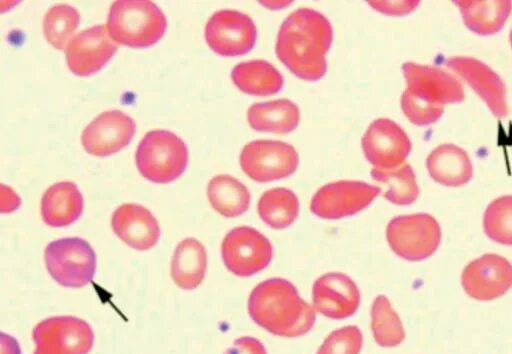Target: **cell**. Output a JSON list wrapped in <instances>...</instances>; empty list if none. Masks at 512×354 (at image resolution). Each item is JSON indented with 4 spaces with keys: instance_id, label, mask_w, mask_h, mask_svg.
Masks as SVG:
<instances>
[{
    "instance_id": "6da1fadb",
    "label": "cell",
    "mask_w": 512,
    "mask_h": 354,
    "mask_svg": "<svg viewBox=\"0 0 512 354\" xmlns=\"http://www.w3.org/2000/svg\"><path fill=\"white\" fill-rule=\"evenodd\" d=\"M332 38V26L324 15L308 8L297 9L280 27L276 54L297 77L316 81L326 73L325 55Z\"/></svg>"
},
{
    "instance_id": "7a4b0ae2",
    "label": "cell",
    "mask_w": 512,
    "mask_h": 354,
    "mask_svg": "<svg viewBox=\"0 0 512 354\" xmlns=\"http://www.w3.org/2000/svg\"><path fill=\"white\" fill-rule=\"evenodd\" d=\"M252 320L266 331L287 338L308 333L316 319L314 308L289 281L271 278L258 284L248 300Z\"/></svg>"
},
{
    "instance_id": "3957f363",
    "label": "cell",
    "mask_w": 512,
    "mask_h": 354,
    "mask_svg": "<svg viewBox=\"0 0 512 354\" xmlns=\"http://www.w3.org/2000/svg\"><path fill=\"white\" fill-rule=\"evenodd\" d=\"M402 70L407 88L401 98V107L415 125L435 123L442 116L445 104L460 103L465 98L460 81L442 69L406 62Z\"/></svg>"
},
{
    "instance_id": "277c9868",
    "label": "cell",
    "mask_w": 512,
    "mask_h": 354,
    "mask_svg": "<svg viewBox=\"0 0 512 354\" xmlns=\"http://www.w3.org/2000/svg\"><path fill=\"white\" fill-rule=\"evenodd\" d=\"M106 26L116 43L144 48L162 38L167 21L161 9L152 1L118 0L110 7Z\"/></svg>"
},
{
    "instance_id": "5b68a950",
    "label": "cell",
    "mask_w": 512,
    "mask_h": 354,
    "mask_svg": "<svg viewBox=\"0 0 512 354\" xmlns=\"http://www.w3.org/2000/svg\"><path fill=\"white\" fill-rule=\"evenodd\" d=\"M135 161L145 179L154 183H169L185 171L188 149L176 134L167 130H152L140 141Z\"/></svg>"
},
{
    "instance_id": "8992f818",
    "label": "cell",
    "mask_w": 512,
    "mask_h": 354,
    "mask_svg": "<svg viewBox=\"0 0 512 354\" xmlns=\"http://www.w3.org/2000/svg\"><path fill=\"white\" fill-rule=\"evenodd\" d=\"M44 258L50 276L64 287L80 288L94 277L96 254L82 238H62L48 243Z\"/></svg>"
},
{
    "instance_id": "52a82bcc",
    "label": "cell",
    "mask_w": 512,
    "mask_h": 354,
    "mask_svg": "<svg viewBox=\"0 0 512 354\" xmlns=\"http://www.w3.org/2000/svg\"><path fill=\"white\" fill-rule=\"evenodd\" d=\"M386 237L390 248L399 257L408 261H421L438 249L441 229L430 214L402 215L388 223Z\"/></svg>"
},
{
    "instance_id": "ba28073f",
    "label": "cell",
    "mask_w": 512,
    "mask_h": 354,
    "mask_svg": "<svg viewBox=\"0 0 512 354\" xmlns=\"http://www.w3.org/2000/svg\"><path fill=\"white\" fill-rule=\"evenodd\" d=\"M34 354H88L94 343L90 325L74 316L50 317L32 331Z\"/></svg>"
},
{
    "instance_id": "9c48e42d",
    "label": "cell",
    "mask_w": 512,
    "mask_h": 354,
    "mask_svg": "<svg viewBox=\"0 0 512 354\" xmlns=\"http://www.w3.org/2000/svg\"><path fill=\"white\" fill-rule=\"evenodd\" d=\"M221 256L230 272L240 277H249L269 265L273 248L262 233L249 226H240L224 237Z\"/></svg>"
},
{
    "instance_id": "30bf717a",
    "label": "cell",
    "mask_w": 512,
    "mask_h": 354,
    "mask_svg": "<svg viewBox=\"0 0 512 354\" xmlns=\"http://www.w3.org/2000/svg\"><path fill=\"white\" fill-rule=\"evenodd\" d=\"M298 154L282 141L257 140L244 146L240 165L257 182H270L290 176L297 169Z\"/></svg>"
},
{
    "instance_id": "8fae6325",
    "label": "cell",
    "mask_w": 512,
    "mask_h": 354,
    "mask_svg": "<svg viewBox=\"0 0 512 354\" xmlns=\"http://www.w3.org/2000/svg\"><path fill=\"white\" fill-rule=\"evenodd\" d=\"M381 189L361 181H337L321 187L313 196L310 209L323 219H340L366 208Z\"/></svg>"
},
{
    "instance_id": "7c38bea8",
    "label": "cell",
    "mask_w": 512,
    "mask_h": 354,
    "mask_svg": "<svg viewBox=\"0 0 512 354\" xmlns=\"http://www.w3.org/2000/svg\"><path fill=\"white\" fill-rule=\"evenodd\" d=\"M257 30L252 19L238 11L215 12L205 27V39L217 54L227 57L248 53L255 45Z\"/></svg>"
},
{
    "instance_id": "4fadbf2b",
    "label": "cell",
    "mask_w": 512,
    "mask_h": 354,
    "mask_svg": "<svg viewBox=\"0 0 512 354\" xmlns=\"http://www.w3.org/2000/svg\"><path fill=\"white\" fill-rule=\"evenodd\" d=\"M461 283L471 298L494 300L512 287V264L498 254H484L464 267Z\"/></svg>"
},
{
    "instance_id": "5bb4252c",
    "label": "cell",
    "mask_w": 512,
    "mask_h": 354,
    "mask_svg": "<svg viewBox=\"0 0 512 354\" xmlns=\"http://www.w3.org/2000/svg\"><path fill=\"white\" fill-rule=\"evenodd\" d=\"M106 25H96L78 33L66 48V62L76 76H90L101 70L117 51Z\"/></svg>"
},
{
    "instance_id": "9a60e30c",
    "label": "cell",
    "mask_w": 512,
    "mask_h": 354,
    "mask_svg": "<svg viewBox=\"0 0 512 354\" xmlns=\"http://www.w3.org/2000/svg\"><path fill=\"white\" fill-rule=\"evenodd\" d=\"M411 147L404 130L386 118L372 122L362 138L366 159L380 169H391L405 163Z\"/></svg>"
},
{
    "instance_id": "2e32d148",
    "label": "cell",
    "mask_w": 512,
    "mask_h": 354,
    "mask_svg": "<svg viewBox=\"0 0 512 354\" xmlns=\"http://www.w3.org/2000/svg\"><path fill=\"white\" fill-rule=\"evenodd\" d=\"M136 130L134 120L120 110L101 113L84 129L81 141L85 151L94 156H108L127 146Z\"/></svg>"
},
{
    "instance_id": "e0dca14e",
    "label": "cell",
    "mask_w": 512,
    "mask_h": 354,
    "mask_svg": "<svg viewBox=\"0 0 512 354\" xmlns=\"http://www.w3.org/2000/svg\"><path fill=\"white\" fill-rule=\"evenodd\" d=\"M445 65L467 82L494 116L503 118L508 115L505 84L489 66L475 58L464 56L448 58Z\"/></svg>"
},
{
    "instance_id": "ac0fdd59",
    "label": "cell",
    "mask_w": 512,
    "mask_h": 354,
    "mask_svg": "<svg viewBox=\"0 0 512 354\" xmlns=\"http://www.w3.org/2000/svg\"><path fill=\"white\" fill-rule=\"evenodd\" d=\"M313 308L332 319L353 315L360 304L355 282L343 273H327L319 277L312 290Z\"/></svg>"
},
{
    "instance_id": "d6986e66",
    "label": "cell",
    "mask_w": 512,
    "mask_h": 354,
    "mask_svg": "<svg viewBox=\"0 0 512 354\" xmlns=\"http://www.w3.org/2000/svg\"><path fill=\"white\" fill-rule=\"evenodd\" d=\"M114 233L128 246L139 251L154 247L160 237V227L154 215L144 206L123 204L113 213Z\"/></svg>"
},
{
    "instance_id": "ffe728a7",
    "label": "cell",
    "mask_w": 512,
    "mask_h": 354,
    "mask_svg": "<svg viewBox=\"0 0 512 354\" xmlns=\"http://www.w3.org/2000/svg\"><path fill=\"white\" fill-rule=\"evenodd\" d=\"M83 211V197L77 185L62 181L51 185L41 199V216L50 227H66Z\"/></svg>"
},
{
    "instance_id": "44dd1931",
    "label": "cell",
    "mask_w": 512,
    "mask_h": 354,
    "mask_svg": "<svg viewBox=\"0 0 512 354\" xmlns=\"http://www.w3.org/2000/svg\"><path fill=\"white\" fill-rule=\"evenodd\" d=\"M426 167L434 181L448 187L465 185L473 177V166L467 152L454 144L436 147L428 155Z\"/></svg>"
},
{
    "instance_id": "7402d4cb",
    "label": "cell",
    "mask_w": 512,
    "mask_h": 354,
    "mask_svg": "<svg viewBox=\"0 0 512 354\" xmlns=\"http://www.w3.org/2000/svg\"><path fill=\"white\" fill-rule=\"evenodd\" d=\"M463 22L472 32L492 35L502 29L511 10L510 0H457Z\"/></svg>"
},
{
    "instance_id": "603a6c76",
    "label": "cell",
    "mask_w": 512,
    "mask_h": 354,
    "mask_svg": "<svg viewBox=\"0 0 512 354\" xmlns=\"http://www.w3.org/2000/svg\"><path fill=\"white\" fill-rule=\"evenodd\" d=\"M207 269V253L203 244L195 238L179 242L171 262L174 283L184 290H193L203 281Z\"/></svg>"
},
{
    "instance_id": "cb8c5ba5",
    "label": "cell",
    "mask_w": 512,
    "mask_h": 354,
    "mask_svg": "<svg viewBox=\"0 0 512 354\" xmlns=\"http://www.w3.org/2000/svg\"><path fill=\"white\" fill-rule=\"evenodd\" d=\"M247 119L254 130L284 134L297 127L300 112L292 101L279 99L253 104L248 109Z\"/></svg>"
},
{
    "instance_id": "d4e9b609",
    "label": "cell",
    "mask_w": 512,
    "mask_h": 354,
    "mask_svg": "<svg viewBox=\"0 0 512 354\" xmlns=\"http://www.w3.org/2000/svg\"><path fill=\"white\" fill-rule=\"evenodd\" d=\"M231 78L243 92L255 96H269L283 86V78L276 68L264 60H253L236 65Z\"/></svg>"
},
{
    "instance_id": "484cf974",
    "label": "cell",
    "mask_w": 512,
    "mask_h": 354,
    "mask_svg": "<svg viewBox=\"0 0 512 354\" xmlns=\"http://www.w3.org/2000/svg\"><path fill=\"white\" fill-rule=\"evenodd\" d=\"M207 197L213 209L227 218L242 215L250 205V193L246 186L226 174L217 175L210 180Z\"/></svg>"
},
{
    "instance_id": "4316f807",
    "label": "cell",
    "mask_w": 512,
    "mask_h": 354,
    "mask_svg": "<svg viewBox=\"0 0 512 354\" xmlns=\"http://www.w3.org/2000/svg\"><path fill=\"white\" fill-rule=\"evenodd\" d=\"M260 218L274 229L290 226L299 214L297 196L287 188H273L263 193L258 202Z\"/></svg>"
},
{
    "instance_id": "83f0119b",
    "label": "cell",
    "mask_w": 512,
    "mask_h": 354,
    "mask_svg": "<svg viewBox=\"0 0 512 354\" xmlns=\"http://www.w3.org/2000/svg\"><path fill=\"white\" fill-rule=\"evenodd\" d=\"M371 177L387 186L384 197L396 205L412 204L419 196V187L412 167L403 163L395 168L371 170Z\"/></svg>"
},
{
    "instance_id": "f1b7e54d",
    "label": "cell",
    "mask_w": 512,
    "mask_h": 354,
    "mask_svg": "<svg viewBox=\"0 0 512 354\" xmlns=\"http://www.w3.org/2000/svg\"><path fill=\"white\" fill-rule=\"evenodd\" d=\"M371 328L376 343L382 347H395L405 338L402 322L384 295L377 296L372 304Z\"/></svg>"
},
{
    "instance_id": "f546056e",
    "label": "cell",
    "mask_w": 512,
    "mask_h": 354,
    "mask_svg": "<svg viewBox=\"0 0 512 354\" xmlns=\"http://www.w3.org/2000/svg\"><path fill=\"white\" fill-rule=\"evenodd\" d=\"M79 22L80 15L74 7L66 4L55 5L45 14L44 36L54 48L64 50L73 39Z\"/></svg>"
},
{
    "instance_id": "4dcf8cb0",
    "label": "cell",
    "mask_w": 512,
    "mask_h": 354,
    "mask_svg": "<svg viewBox=\"0 0 512 354\" xmlns=\"http://www.w3.org/2000/svg\"><path fill=\"white\" fill-rule=\"evenodd\" d=\"M483 228L492 241L512 246V195L501 196L487 206Z\"/></svg>"
},
{
    "instance_id": "1f68e13d",
    "label": "cell",
    "mask_w": 512,
    "mask_h": 354,
    "mask_svg": "<svg viewBox=\"0 0 512 354\" xmlns=\"http://www.w3.org/2000/svg\"><path fill=\"white\" fill-rule=\"evenodd\" d=\"M362 343L361 330L354 325L345 326L331 332L316 354H359Z\"/></svg>"
},
{
    "instance_id": "d6a6232c",
    "label": "cell",
    "mask_w": 512,
    "mask_h": 354,
    "mask_svg": "<svg viewBox=\"0 0 512 354\" xmlns=\"http://www.w3.org/2000/svg\"><path fill=\"white\" fill-rule=\"evenodd\" d=\"M370 5L379 12L389 15H404L412 12L419 1H370Z\"/></svg>"
},
{
    "instance_id": "836d02e7",
    "label": "cell",
    "mask_w": 512,
    "mask_h": 354,
    "mask_svg": "<svg viewBox=\"0 0 512 354\" xmlns=\"http://www.w3.org/2000/svg\"><path fill=\"white\" fill-rule=\"evenodd\" d=\"M225 354H267V352L258 339L244 336L236 339Z\"/></svg>"
},
{
    "instance_id": "e575fe53",
    "label": "cell",
    "mask_w": 512,
    "mask_h": 354,
    "mask_svg": "<svg viewBox=\"0 0 512 354\" xmlns=\"http://www.w3.org/2000/svg\"><path fill=\"white\" fill-rule=\"evenodd\" d=\"M2 354H20L17 341L5 333H1Z\"/></svg>"
},
{
    "instance_id": "d590c367",
    "label": "cell",
    "mask_w": 512,
    "mask_h": 354,
    "mask_svg": "<svg viewBox=\"0 0 512 354\" xmlns=\"http://www.w3.org/2000/svg\"><path fill=\"white\" fill-rule=\"evenodd\" d=\"M510 43H511V47H512V30L510 32Z\"/></svg>"
}]
</instances>
